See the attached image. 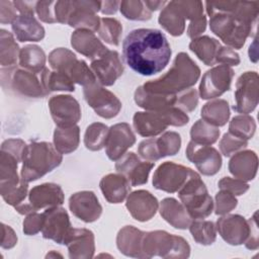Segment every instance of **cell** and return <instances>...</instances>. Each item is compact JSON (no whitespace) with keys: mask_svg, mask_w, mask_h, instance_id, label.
Here are the masks:
<instances>
[{"mask_svg":"<svg viewBox=\"0 0 259 259\" xmlns=\"http://www.w3.org/2000/svg\"><path fill=\"white\" fill-rule=\"evenodd\" d=\"M55 4L56 1H38L36 2L35 10L38 18L45 22L54 23L57 22L55 16Z\"/></svg>","mask_w":259,"mask_h":259,"instance_id":"51","label":"cell"},{"mask_svg":"<svg viewBox=\"0 0 259 259\" xmlns=\"http://www.w3.org/2000/svg\"><path fill=\"white\" fill-rule=\"evenodd\" d=\"M25 146L26 145L21 140H7L2 144L1 151H5L13 155L19 162L22 161Z\"/></svg>","mask_w":259,"mask_h":259,"instance_id":"53","label":"cell"},{"mask_svg":"<svg viewBox=\"0 0 259 259\" xmlns=\"http://www.w3.org/2000/svg\"><path fill=\"white\" fill-rule=\"evenodd\" d=\"M236 105L234 110L241 113H250L258 104V74L246 72L240 76L236 84Z\"/></svg>","mask_w":259,"mask_h":259,"instance_id":"11","label":"cell"},{"mask_svg":"<svg viewBox=\"0 0 259 259\" xmlns=\"http://www.w3.org/2000/svg\"><path fill=\"white\" fill-rule=\"evenodd\" d=\"M136 132L143 137H154L164 132L168 123L161 111L136 112L134 115Z\"/></svg>","mask_w":259,"mask_h":259,"instance_id":"23","label":"cell"},{"mask_svg":"<svg viewBox=\"0 0 259 259\" xmlns=\"http://www.w3.org/2000/svg\"><path fill=\"white\" fill-rule=\"evenodd\" d=\"M185 18L179 9L176 1L167 3L161 11L159 23L172 35H181L185 28Z\"/></svg>","mask_w":259,"mask_h":259,"instance_id":"32","label":"cell"},{"mask_svg":"<svg viewBox=\"0 0 259 259\" xmlns=\"http://www.w3.org/2000/svg\"><path fill=\"white\" fill-rule=\"evenodd\" d=\"M200 70L185 53L176 56L171 69L162 77L147 82L142 87L151 93L175 95L194 85L199 77Z\"/></svg>","mask_w":259,"mask_h":259,"instance_id":"2","label":"cell"},{"mask_svg":"<svg viewBox=\"0 0 259 259\" xmlns=\"http://www.w3.org/2000/svg\"><path fill=\"white\" fill-rule=\"evenodd\" d=\"M247 146V141L240 139L230 133L225 134L224 138L220 143V149L226 157H230L236 151Z\"/></svg>","mask_w":259,"mask_h":259,"instance_id":"47","label":"cell"},{"mask_svg":"<svg viewBox=\"0 0 259 259\" xmlns=\"http://www.w3.org/2000/svg\"><path fill=\"white\" fill-rule=\"evenodd\" d=\"M144 233L132 226L121 229L117 236V247L126 256L143 257L142 240Z\"/></svg>","mask_w":259,"mask_h":259,"instance_id":"31","label":"cell"},{"mask_svg":"<svg viewBox=\"0 0 259 259\" xmlns=\"http://www.w3.org/2000/svg\"><path fill=\"white\" fill-rule=\"evenodd\" d=\"M189 251V245L181 237L163 231L144 233L142 240L143 257L150 258L155 255L165 258L175 257L173 252H176L177 257H188Z\"/></svg>","mask_w":259,"mask_h":259,"instance_id":"6","label":"cell"},{"mask_svg":"<svg viewBox=\"0 0 259 259\" xmlns=\"http://www.w3.org/2000/svg\"><path fill=\"white\" fill-rule=\"evenodd\" d=\"M16 10L20 12V14L33 15V8L36 6V2H26V1H14L13 2Z\"/></svg>","mask_w":259,"mask_h":259,"instance_id":"58","label":"cell"},{"mask_svg":"<svg viewBox=\"0 0 259 259\" xmlns=\"http://www.w3.org/2000/svg\"><path fill=\"white\" fill-rule=\"evenodd\" d=\"M8 229V234H5V232L3 231V239H2V247L3 248H11L15 245L17 238L14 234V232L12 231V229L10 227H7Z\"/></svg>","mask_w":259,"mask_h":259,"instance_id":"59","label":"cell"},{"mask_svg":"<svg viewBox=\"0 0 259 259\" xmlns=\"http://www.w3.org/2000/svg\"><path fill=\"white\" fill-rule=\"evenodd\" d=\"M12 86L16 91L27 96L39 97L46 94L37 78L27 71H15L12 77Z\"/></svg>","mask_w":259,"mask_h":259,"instance_id":"33","label":"cell"},{"mask_svg":"<svg viewBox=\"0 0 259 259\" xmlns=\"http://www.w3.org/2000/svg\"><path fill=\"white\" fill-rule=\"evenodd\" d=\"M257 22H250L230 13L217 12L210 15L209 26L225 44L235 49H241L247 36L256 32Z\"/></svg>","mask_w":259,"mask_h":259,"instance_id":"4","label":"cell"},{"mask_svg":"<svg viewBox=\"0 0 259 259\" xmlns=\"http://www.w3.org/2000/svg\"><path fill=\"white\" fill-rule=\"evenodd\" d=\"M18 54V46L14 41L11 33L1 29V65L13 66L16 64Z\"/></svg>","mask_w":259,"mask_h":259,"instance_id":"43","label":"cell"},{"mask_svg":"<svg viewBox=\"0 0 259 259\" xmlns=\"http://www.w3.org/2000/svg\"><path fill=\"white\" fill-rule=\"evenodd\" d=\"M108 127L100 122L90 124L84 136L85 147L91 151H99L104 145L108 134Z\"/></svg>","mask_w":259,"mask_h":259,"instance_id":"40","label":"cell"},{"mask_svg":"<svg viewBox=\"0 0 259 259\" xmlns=\"http://www.w3.org/2000/svg\"><path fill=\"white\" fill-rule=\"evenodd\" d=\"M71 44L76 51L92 60L108 50L94 35L93 31L87 29L76 30L71 36Z\"/></svg>","mask_w":259,"mask_h":259,"instance_id":"25","label":"cell"},{"mask_svg":"<svg viewBox=\"0 0 259 259\" xmlns=\"http://www.w3.org/2000/svg\"><path fill=\"white\" fill-rule=\"evenodd\" d=\"M206 10L210 16L217 12L230 13L244 18L250 22H257L258 6L257 1L254 2H237V1H219L206 2Z\"/></svg>","mask_w":259,"mask_h":259,"instance_id":"20","label":"cell"},{"mask_svg":"<svg viewBox=\"0 0 259 259\" xmlns=\"http://www.w3.org/2000/svg\"><path fill=\"white\" fill-rule=\"evenodd\" d=\"M120 2L117 1H105L101 2V12L103 14H112L115 13L117 6L119 5Z\"/></svg>","mask_w":259,"mask_h":259,"instance_id":"60","label":"cell"},{"mask_svg":"<svg viewBox=\"0 0 259 259\" xmlns=\"http://www.w3.org/2000/svg\"><path fill=\"white\" fill-rule=\"evenodd\" d=\"M22 162L21 177L29 182L58 167L62 162V155L50 143H31L24 148Z\"/></svg>","mask_w":259,"mask_h":259,"instance_id":"3","label":"cell"},{"mask_svg":"<svg viewBox=\"0 0 259 259\" xmlns=\"http://www.w3.org/2000/svg\"><path fill=\"white\" fill-rule=\"evenodd\" d=\"M130 185L127 178L122 174H108L100 181L101 191L110 203L121 202L130 191Z\"/></svg>","mask_w":259,"mask_h":259,"instance_id":"27","label":"cell"},{"mask_svg":"<svg viewBox=\"0 0 259 259\" xmlns=\"http://www.w3.org/2000/svg\"><path fill=\"white\" fill-rule=\"evenodd\" d=\"M55 149L61 154H69L75 151L79 145V127H57L54 133Z\"/></svg>","mask_w":259,"mask_h":259,"instance_id":"35","label":"cell"},{"mask_svg":"<svg viewBox=\"0 0 259 259\" xmlns=\"http://www.w3.org/2000/svg\"><path fill=\"white\" fill-rule=\"evenodd\" d=\"M215 63H222L227 66H237L240 63V58L239 55L231 49L221 46L215 58Z\"/></svg>","mask_w":259,"mask_h":259,"instance_id":"54","label":"cell"},{"mask_svg":"<svg viewBox=\"0 0 259 259\" xmlns=\"http://www.w3.org/2000/svg\"><path fill=\"white\" fill-rule=\"evenodd\" d=\"M219 186L221 189L227 190L235 195H241L249 188V185L243 180H240L238 178L233 179L230 177H224L222 180H220Z\"/></svg>","mask_w":259,"mask_h":259,"instance_id":"49","label":"cell"},{"mask_svg":"<svg viewBox=\"0 0 259 259\" xmlns=\"http://www.w3.org/2000/svg\"><path fill=\"white\" fill-rule=\"evenodd\" d=\"M177 95H163L146 91L143 87H139L135 93L136 103L149 110L160 111L175 106Z\"/></svg>","mask_w":259,"mask_h":259,"instance_id":"29","label":"cell"},{"mask_svg":"<svg viewBox=\"0 0 259 259\" xmlns=\"http://www.w3.org/2000/svg\"><path fill=\"white\" fill-rule=\"evenodd\" d=\"M190 233L193 239L202 245H210L215 240V227L209 221H194L189 225Z\"/></svg>","mask_w":259,"mask_h":259,"instance_id":"41","label":"cell"},{"mask_svg":"<svg viewBox=\"0 0 259 259\" xmlns=\"http://www.w3.org/2000/svg\"><path fill=\"white\" fill-rule=\"evenodd\" d=\"M66 245L70 258H90L94 252V236L86 229H73Z\"/></svg>","mask_w":259,"mask_h":259,"instance_id":"24","label":"cell"},{"mask_svg":"<svg viewBox=\"0 0 259 259\" xmlns=\"http://www.w3.org/2000/svg\"><path fill=\"white\" fill-rule=\"evenodd\" d=\"M52 117L59 127L75 125L81 117L78 101L70 95L54 96L49 101Z\"/></svg>","mask_w":259,"mask_h":259,"instance_id":"14","label":"cell"},{"mask_svg":"<svg viewBox=\"0 0 259 259\" xmlns=\"http://www.w3.org/2000/svg\"><path fill=\"white\" fill-rule=\"evenodd\" d=\"M190 136L192 142L201 145H211L217 142L220 136V130L207 123L203 119L197 120L191 127Z\"/></svg>","mask_w":259,"mask_h":259,"instance_id":"39","label":"cell"},{"mask_svg":"<svg viewBox=\"0 0 259 259\" xmlns=\"http://www.w3.org/2000/svg\"><path fill=\"white\" fill-rule=\"evenodd\" d=\"M12 29L20 41H38L45 36L44 27L37 22L33 15H17L12 22Z\"/></svg>","mask_w":259,"mask_h":259,"instance_id":"26","label":"cell"},{"mask_svg":"<svg viewBox=\"0 0 259 259\" xmlns=\"http://www.w3.org/2000/svg\"><path fill=\"white\" fill-rule=\"evenodd\" d=\"M191 172L190 168L173 162H165L156 170L153 176V185L166 192H176L186 183Z\"/></svg>","mask_w":259,"mask_h":259,"instance_id":"10","label":"cell"},{"mask_svg":"<svg viewBox=\"0 0 259 259\" xmlns=\"http://www.w3.org/2000/svg\"><path fill=\"white\" fill-rule=\"evenodd\" d=\"M230 172L240 180H252L257 172V156L253 151L236 154L229 164Z\"/></svg>","mask_w":259,"mask_h":259,"instance_id":"28","label":"cell"},{"mask_svg":"<svg viewBox=\"0 0 259 259\" xmlns=\"http://www.w3.org/2000/svg\"><path fill=\"white\" fill-rule=\"evenodd\" d=\"M120 12L124 17L132 20H148L151 18V11L142 1H121Z\"/></svg>","mask_w":259,"mask_h":259,"instance_id":"45","label":"cell"},{"mask_svg":"<svg viewBox=\"0 0 259 259\" xmlns=\"http://www.w3.org/2000/svg\"><path fill=\"white\" fill-rule=\"evenodd\" d=\"M181 146L180 136L175 132H167L158 139H148L139 146V154L142 158L156 161L166 156L175 155Z\"/></svg>","mask_w":259,"mask_h":259,"instance_id":"9","label":"cell"},{"mask_svg":"<svg viewBox=\"0 0 259 259\" xmlns=\"http://www.w3.org/2000/svg\"><path fill=\"white\" fill-rule=\"evenodd\" d=\"M41 84L46 92L65 90L74 91L73 81L68 75L62 72H51L49 69H44L41 72Z\"/></svg>","mask_w":259,"mask_h":259,"instance_id":"38","label":"cell"},{"mask_svg":"<svg viewBox=\"0 0 259 259\" xmlns=\"http://www.w3.org/2000/svg\"><path fill=\"white\" fill-rule=\"evenodd\" d=\"M0 7H1V23H7V22H13L15 18L17 17L15 13V6L13 2H7V1H0Z\"/></svg>","mask_w":259,"mask_h":259,"instance_id":"55","label":"cell"},{"mask_svg":"<svg viewBox=\"0 0 259 259\" xmlns=\"http://www.w3.org/2000/svg\"><path fill=\"white\" fill-rule=\"evenodd\" d=\"M206 26V19L205 16H202L199 19L190 21L189 26L187 28V34L189 37H195L196 35L200 34L202 31H204Z\"/></svg>","mask_w":259,"mask_h":259,"instance_id":"57","label":"cell"},{"mask_svg":"<svg viewBox=\"0 0 259 259\" xmlns=\"http://www.w3.org/2000/svg\"><path fill=\"white\" fill-rule=\"evenodd\" d=\"M234 71L227 65H220L208 70L202 77L199 93L202 99L214 98L228 91L231 86Z\"/></svg>","mask_w":259,"mask_h":259,"instance_id":"12","label":"cell"},{"mask_svg":"<svg viewBox=\"0 0 259 259\" xmlns=\"http://www.w3.org/2000/svg\"><path fill=\"white\" fill-rule=\"evenodd\" d=\"M160 213L170 225L177 229H186L191 223V218L183 204L174 198H165L161 202Z\"/></svg>","mask_w":259,"mask_h":259,"instance_id":"30","label":"cell"},{"mask_svg":"<svg viewBox=\"0 0 259 259\" xmlns=\"http://www.w3.org/2000/svg\"><path fill=\"white\" fill-rule=\"evenodd\" d=\"M121 31L122 26L116 19L109 17H104L101 19L98 34L105 42L117 46L119 44Z\"/></svg>","mask_w":259,"mask_h":259,"instance_id":"44","label":"cell"},{"mask_svg":"<svg viewBox=\"0 0 259 259\" xmlns=\"http://www.w3.org/2000/svg\"><path fill=\"white\" fill-rule=\"evenodd\" d=\"M257 212L254 213V217L248 221L250 226L249 237L246 242V247L248 249H257L258 248V227H257Z\"/></svg>","mask_w":259,"mask_h":259,"instance_id":"56","label":"cell"},{"mask_svg":"<svg viewBox=\"0 0 259 259\" xmlns=\"http://www.w3.org/2000/svg\"><path fill=\"white\" fill-rule=\"evenodd\" d=\"M186 157L204 175L215 174L222 166V158L215 149L192 141L187 146Z\"/></svg>","mask_w":259,"mask_h":259,"instance_id":"15","label":"cell"},{"mask_svg":"<svg viewBox=\"0 0 259 259\" xmlns=\"http://www.w3.org/2000/svg\"><path fill=\"white\" fill-rule=\"evenodd\" d=\"M91 69L99 82L105 86L112 85L123 72V66L117 52L109 50L92 60Z\"/></svg>","mask_w":259,"mask_h":259,"instance_id":"16","label":"cell"},{"mask_svg":"<svg viewBox=\"0 0 259 259\" xmlns=\"http://www.w3.org/2000/svg\"><path fill=\"white\" fill-rule=\"evenodd\" d=\"M256 42H257V41H256V38H255V39H254V41H253V44H252V45L250 46V48H249V50H254V52H255V53H256V48H254V47H255ZM249 53H250V54H249V56H250V60H252V61H253V58H255V59H254V61H255V62H257V54H254V55H253V54L251 53V51H249Z\"/></svg>","mask_w":259,"mask_h":259,"instance_id":"62","label":"cell"},{"mask_svg":"<svg viewBox=\"0 0 259 259\" xmlns=\"http://www.w3.org/2000/svg\"><path fill=\"white\" fill-rule=\"evenodd\" d=\"M215 213L217 214H225L231 211L237 205V199L234 194L231 192L221 189V191L215 195Z\"/></svg>","mask_w":259,"mask_h":259,"instance_id":"48","label":"cell"},{"mask_svg":"<svg viewBox=\"0 0 259 259\" xmlns=\"http://www.w3.org/2000/svg\"><path fill=\"white\" fill-rule=\"evenodd\" d=\"M84 97L94 111L104 118L114 117L121 108L119 99L96 83L85 86Z\"/></svg>","mask_w":259,"mask_h":259,"instance_id":"8","label":"cell"},{"mask_svg":"<svg viewBox=\"0 0 259 259\" xmlns=\"http://www.w3.org/2000/svg\"><path fill=\"white\" fill-rule=\"evenodd\" d=\"M135 135L127 123L122 122L112 125L108 130L104 145L108 158L112 161L119 159L124 155L125 151L135 144Z\"/></svg>","mask_w":259,"mask_h":259,"instance_id":"17","label":"cell"},{"mask_svg":"<svg viewBox=\"0 0 259 259\" xmlns=\"http://www.w3.org/2000/svg\"><path fill=\"white\" fill-rule=\"evenodd\" d=\"M255 128L256 124L253 117L249 115H238L232 119L229 126V133L247 141L253 137Z\"/></svg>","mask_w":259,"mask_h":259,"instance_id":"42","label":"cell"},{"mask_svg":"<svg viewBox=\"0 0 259 259\" xmlns=\"http://www.w3.org/2000/svg\"><path fill=\"white\" fill-rule=\"evenodd\" d=\"M229 116V104L226 100H213L206 103L201 109L202 119L213 126L225 125Z\"/></svg>","mask_w":259,"mask_h":259,"instance_id":"36","label":"cell"},{"mask_svg":"<svg viewBox=\"0 0 259 259\" xmlns=\"http://www.w3.org/2000/svg\"><path fill=\"white\" fill-rule=\"evenodd\" d=\"M144 3L150 11H153V10H157L159 8H162V7L164 8V5H166L168 2H164V1H145Z\"/></svg>","mask_w":259,"mask_h":259,"instance_id":"61","label":"cell"},{"mask_svg":"<svg viewBox=\"0 0 259 259\" xmlns=\"http://www.w3.org/2000/svg\"><path fill=\"white\" fill-rule=\"evenodd\" d=\"M29 204L36 211L44 207H54L64 202L62 188L54 183H45L33 187L29 192Z\"/></svg>","mask_w":259,"mask_h":259,"instance_id":"22","label":"cell"},{"mask_svg":"<svg viewBox=\"0 0 259 259\" xmlns=\"http://www.w3.org/2000/svg\"><path fill=\"white\" fill-rule=\"evenodd\" d=\"M126 207L137 221L146 222L156 213L158 200L149 191L138 190L128 195Z\"/></svg>","mask_w":259,"mask_h":259,"instance_id":"21","label":"cell"},{"mask_svg":"<svg viewBox=\"0 0 259 259\" xmlns=\"http://www.w3.org/2000/svg\"><path fill=\"white\" fill-rule=\"evenodd\" d=\"M42 214L44 224L41 233L44 238L54 240L58 244L66 245L73 231L67 211L64 208L54 206L49 207Z\"/></svg>","mask_w":259,"mask_h":259,"instance_id":"7","label":"cell"},{"mask_svg":"<svg viewBox=\"0 0 259 259\" xmlns=\"http://www.w3.org/2000/svg\"><path fill=\"white\" fill-rule=\"evenodd\" d=\"M154 167L153 162H139L125 176L132 186L145 184L148 181V176L151 169Z\"/></svg>","mask_w":259,"mask_h":259,"instance_id":"46","label":"cell"},{"mask_svg":"<svg viewBox=\"0 0 259 259\" xmlns=\"http://www.w3.org/2000/svg\"><path fill=\"white\" fill-rule=\"evenodd\" d=\"M46 56L41 48L37 46H26L19 54V64L21 67L32 73H41L45 67Z\"/></svg>","mask_w":259,"mask_h":259,"instance_id":"37","label":"cell"},{"mask_svg":"<svg viewBox=\"0 0 259 259\" xmlns=\"http://www.w3.org/2000/svg\"><path fill=\"white\" fill-rule=\"evenodd\" d=\"M44 224V214L31 212L29 213L23 222V232L26 235H35L41 231Z\"/></svg>","mask_w":259,"mask_h":259,"instance_id":"52","label":"cell"},{"mask_svg":"<svg viewBox=\"0 0 259 259\" xmlns=\"http://www.w3.org/2000/svg\"><path fill=\"white\" fill-rule=\"evenodd\" d=\"M178 196L191 219L201 220L211 213L212 199L200 176L193 170L186 183L178 190Z\"/></svg>","mask_w":259,"mask_h":259,"instance_id":"5","label":"cell"},{"mask_svg":"<svg viewBox=\"0 0 259 259\" xmlns=\"http://www.w3.org/2000/svg\"><path fill=\"white\" fill-rule=\"evenodd\" d=\"M197 105V92L194 89H188L187 91L182 92L180 95H177L176 104L179 109L186 111H192Z\"/></svg>","mask_w":259,"mask_h":259,"instance_id":"50","label":"cell"},{"mask_svg":"<svg viewBox=\"0 0 259 259\" xmlns=\"http://www.w3.org/2000/svg\"><path fill=\"white\" fill-rule=\"evenodd\" d=\"M122 57L126 65L143 76L161 72L169 63L171 48L159 29L138 28L123 39Z\"/></svg>","mask_w":259,"mask_h":259,"instance_id":"1","label":"cell"},{"mask_svg":"<svg viewBox=\"0 0 259 259\" xmlns=\"http://www.w3.org/2000/svg\"><path fill=\"white\" fill-rule=\"evenodd\" d=\"M217 229L222 238L231 245H240L249 237L248 221L239 214L221 218L217 222Z\"/></svg>","mask_w":259,"mask_h":259,"instance_id":"19","label":"cell"},{"mask_svg":"<svg viewBox=\"0 0 259 259\" xmlns=\"http://www.w3.org/2000/svg\"><path fill=\"white\" fill-rule=\"evenodd\" d=\"M100 9V1H72V11L67 23L72 27L98 31L101 19L95 12Z\"/></svg>","mask_w":259,"mask_h":259,"instance_id":"13","label":"cell"},{"mask_svg":"<svg viewBox=\"0 0 259 259\" xmlns=\"http://www.w3.org/2000/svg\"><path fill=\"white\" fill-rule=\"evenodd\" d=\"M220 48V42L217 39L211 38L209 36H201L198 38H194L189 45V49L206 66L215 64V58Z\"/></svg>","mask_w":259,"mask_h":259,"instance_id":"34","label":"cell"},{"mask_svg":"<svg viewBox=\"0 0 259 259\" xmlns=\"http://www.w3.org/2000/svg\"><path fill=\"white\" fill-rule=\"evenodd\" d=\"M72 213L85 223H92L99 219L102 207L92 191H81L73 194L69 199Z\"/></svg>","mask_w":259,"mask_h":259,"instance_id":"18","label":"cell"}]
</instances>
